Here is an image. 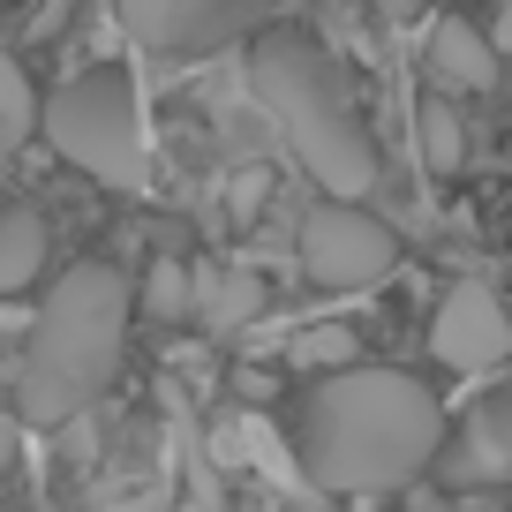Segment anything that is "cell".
Instances as JSON below:
<instances>
[{
  "instance_id": "obj_1",
  "label": "cell",
  "mask_w": 512,
  "mask_h": 512,
  "mask_svg": "<svg viewBox=\"0 0 512 512\" xmlns=\"http://www.w3.org/2000/svg\"><path fill=\"white\" fill-rule=\"evenodd\" d=\"M445 445V415L407 369L339 362L294 407V460L317 475V490H400Z\"/></svg>"
},
{
  "instance_id": "obj_2",
  "label": "cell",
  "mask_w": 512,
  "mask_h": 512,
  "mask_svg": "<svg viewBox=\"0 0 512 512\" xmlns=\"http://www.w3.org/2000/svg\"><path fill=\"white\" fill-rule=\"evenodd\" d=\"M128 309H136L128 272L98 264V256L53 279L46 302H38L31 339H23V362H16L23 422L61 430V422H76L83 407L106 400L113 377H121V362H128Z\"/></svg>"
},
{
  "instance_id": "obj_3",
  "label": "cell",
  "mask_w": 512,
  "mask_h": 512,
  "mask_svg": "<svg viewBox=\"0 0 512 512\" xmlns=\"http://www.w3.org/2000/svg\"><path fill=\"white\" fill-rule=\"evenodd\" d=\"M249 91H256V106L279 121V136L302 151V166L317 174L324 196L362 204V196L377 189V174H384L377 136H369L362 106H354L347 68L309 31H287V23H279V31L256 38L249 46Z\"/></svg>"
},
{
  "instance_id": "obj_4",
  "label": "cell",
  "mask_w": 512,
  "mask_h": 512,
  "mask_svg": "<svg viewBox=\"0 0 512 512\" xmlns=\"http://www.w3.org/2000/svg\"><path fill=\"white\" fill-rule=\"evenodd\" d=\"M38 128L46 144L61 151L76 174H91L98 189H151V144H144V106H136V83L128 68L98 61L83 76H68L61 91L38 106Z\"/></svg>"
},
{
  "instance_id": "obj_5",
  "label": "cell",
  "mask_w": 512,
  "mask_h": 512,
  "mask_svg": "<svg viewBox=\"0 0 512 512\" xmlns=\"http://www.w3.org/2000/svg\"><path fill=\"white\" fill-rule=\"evenodd\" d=\"M392 264H400L392 226L369 219V211H354L347 196H332L324 211H309V219H302V272L317 279V287L362 294V287H377Z\"/></svg>"
},
{
  "instance_id": "obj_6",
  "label": "cell",
  "mask_w": 512,
  "mask_h": 512,
  "mask_svg": "<svg viewBox=\"0 0 512 512\" xmlns=\"http://www.w3.org/2000/svg\"><path fill=\"white\" fill-rule=\"evenodd\" d=\"M430 354H437L445 369H460V377L497 369V362L512 354V317H505V302H497L482 279L445 287V302H437V317H430Z\"/></svg>"
},
{
  "instance_id": "obj_7",
  "label": "cell",
  "mask_w": 512,
  "mask_h": 512,
  "mask_svg": "<svg viewBox=\"0 0 512 512\" xmlns=\"http://www.w3.org/2000/svg\"><path fill=\"white\" fill-rule=\"evenodd\" d=\"M121 16L151 53H204L234 31L241 0H121Z\"/></svg>"
},
{
  "instance_id": "obj_8",
  "label": "cell",
  "mask_w": 512,
  "mask_h": 512,
  "mask_svg": "<svg viewBox=\"0 0 512 512\" xmlns=\"http://www.w3.org/2000/svg\"><path fill=\"white\" fill-rule=\"evenodd\" d=\"M452 482H512V392L505 400H482L460 422V445L445 452Z\"/></svg>"
},
{
  "instance_id": "obj_9",
  "label": "cell",
  "mask_w": 512,
  "mask_h": 512,
  "mask_svg": "<svg viewBox=\"0 0 512 512\" xmlns=\"http://www.w3.org/2000/svg\"><path fill=\"white\" fill-rule=\"evenodd\" d=\"M264 302H272V287L256 272H241V264L189 272V317L204 324V332H241L249 317H264Z\"/></svg>"
},
{
  "instance_id": "obj_10",
  "label": "cell",
  "mask_w": 512,
  "mask_h": 512,
  "mask_svg": "<svg viewBox=\"0 0 512 512\" xmlns=\"http://www.w3.org/2000/svg\"><path fill=\"white\" fill-rule=\"evenodd\" d=\"M430 83L437 91H490L497 83V46L467 23H437L430 31Z\"/></svg>"
},
{
  "instance_id": "obj_11",
  "label": "cell",
  "mask_w": 512,
  "mask_h": 512,
  "mask_svg": "<svg viewBox=\"0 0 512 512\" xmlns=\"http://www.w3.org/2000/svg\"><path fill=\"white\" fill-rule=\"evenodd\" d=\"M53 256V226L38 219V204H0V294L38 287Z\"/></svg>"
},
{
  "instance_id": "obj_12",
  "label": "cell",
  "mask_w": 512,
  "mask_h": 512,
  "mask_svg": "<svg viewBox=\"0 0 512 512\" xmlns=\"http://www.w3.org/2000/svg\"><path fill=\"white\" fill-rule=\"evenodd\" d=\"M415 136H422V159H430V174H460L467 166V121H460V106H452V91H430L415 106Z\"/></svg>"
},
{
  "instance_id": "obj_13",
  "label": "cell",
  "mask_w": 512,
  "mask_h": 512,
  "mask_svg": "<svg viewBox=\"0 0 512 512\" xmlns=\"http://www.w3.org/2000/svg\"><path fill=\"white\" fill-rule=\"evenodd\" d=\"M31 128H38V91H31V76L0 53V159H8Z\"/></svg>"
},
{
  "instance_id": "obj_14",
  "label": "cell",
  "mask_w": 512,
  "mask_h": 512,
  "mask_svg": "<svg viewBox=\"0 0 512 512\" xmlns=\"http://www.w3.org/2000/svg\"><path fill=\"white\" fill-rule=\"evenodd\" d=\"M144 309H151L159 324L189 317V264H159V272L144 279Z\"/></svg>"
},
{
  "instance_id": "obj_15",
  "label": "cell",
  "mask_w": 512,
  "mask_h": 512,
  "mask_svg": "<svg viewBox=\"0 0 512 512\" xmlns=\"http://www.w3.org/2000/svg\"><path fill=\"white\" fill-rule=\"evenodd\" d=\"M294 354H302L309 369H339V362H354V332H309Z\"/></svg>"
},
{
  "instance_id": "obj_16",
  "label": "cell",
  "mask_w": 512,
  "mask_h": 512,
  "mask_svg": "<svg viewBox=\"0 0 512 512\" xmlns=\"http://www.w3.org/2000/svg\"><path fill=\"white\" fill-rule=\"evenodd\" d=\"M264 196H272V174H256V166H249V174H234V189H226V204H234L241 219H249V211L264 204Z\"/></svg>"
},
{
  "instance_id": "obj_17",
  "label": "cell",
  "mask_w": 512,
  "mask_h": 512,
  "mask_svg": "<svg viewBox=\"0 0 512 512\" xmlns=\"http://www.w3.org/2000/svg\"><path fill=\"white\" fill-rule=\"evenodd\" d=\"M16 415H8V407H0V475H8V467H16Z\"/></svg>"
},
{
  "instance_id": "obj_18",
  "label": "cell",
  "mask_w": 512,
  "mask_h": 512,
  "mask_svg": "<svg viewBox=\"0 0 512 512\" xmlns=\"http://www.w3.org/2000/svg\"><path fill=\"white\" fill-rule=\"evenodd\" d=\"M415 8H422V0H377V16H392V23H407Z\"/></svg>"
},
{
  "instance_id": "obj_19",
  "label": "cell",
  "mask_w": 512,
  "mask_h": 512,
  "mask_svg": "<svg viewBox=\"0 0 512 512\" xmlns=\"http://www.w3.org/2000/svg\"><path fill=\"white\" fill-rule=\"evenodd\" d=\"M497 38H505V46H512V0H505V8H497Z\"/></svg>"
}]
</instances>
